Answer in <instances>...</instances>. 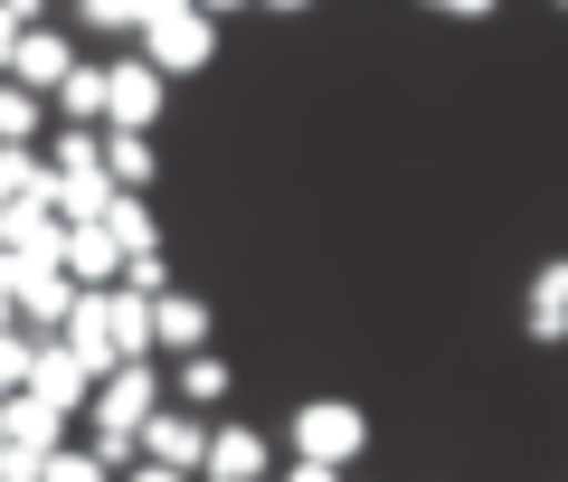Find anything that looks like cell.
<instances>
[{"mask_svg": "<svg viewBox=\"0 0 568 482\" xmlns=\"http://www.w3.org/2000/svg\"><path fill=\"white\" fill-rule=\"evenodd\" d=\"M162 417V369L152 360H123L114 379H95V463L114 473V463H133L142 425Z\"/></svg>", "mask_w": 568, "mask_h": 482, "instance_id": "obj_1", "label": "cell"}, {"mask_svg": "<svg viewBox=\"0 0 568 482\" xmlns=\"http://www.w3.org/2000/svg\"><path fill=\"white\" fill-rule=\"evenodd\" d=\"M361 444H369V417L351 398L294 407V454H304V463H361Z\"/></svg>", "mask_w": 568, "mask_h": 482, "instance_id": "obj_2", "label": "cell"}, {"mask_svg": "<svg viewBox=\"0 0 568 482\" xmlns=\"http://www.w3.org/2000/svg\"><path fill=\"white\" fill-rule=\"evenodd\" d=\"M0 256L10 265H58L67 256V227H58V208H48V189H29V199L0 208Z\"/></svg>", "mask_w": 568, "mask_h": 482, "instance_id": "obj_3", "label": "cell"}, {"mask_svg": "<svg viewBox=\"0 0 568 482\" xmlns=\"http://www.w3.org/2000/svg\"><path fill=\"white\" fill-rule=\"evenodd\" d=\"M67 350H77L85 379H114V369H123V341H114V284H104V294H77V312H67Z\"/></svg>", "mask_w": 568, "mask_h": 482, "instance_id": "obj_4", "label": "cell"}, {"mask_svg": "<svg viewBox=\"0 0 568 482\" xmlns=\"http://www.w3.org/2000/svg\"><path fill=\"white\" fill-rule=\"evenodd\" d=\"M152 114H162V66L152 58L104 66V123H114V133H152Z\"/></svg>", "mask_w": 568, "mask_h": 482, "instance_id": "obj_5", "label": "cell"}, {"mask_svg": "<svg viewBox=\"0 0 568 482\" xmlns=\"http://www.w3.org/2000/svg\"><path fill=\"white\" fill-rule=\"evenodd\" d=\"M142 58L162 66V76H190V66L219 58V29H209L200 10H181V20H152V29H142Z\"/></svg>", "mask_w": 568, "mask_h": 482, "instance_id": "obj_6", "label": "cell"}, {"mask_svg": "<svg viewBox=\"0 0 568 482\" xmlns=\"http://www.w3.org/2000/svg\"><path fill=\"white\" fill-rule=\"evenodd\" d=\"M77 294L85 284L67 275V265H20V275H10V302H20V321H39V331H67Z\"/></svg>", "mask_w": 568, "mask_h": 482, "instance_id": "obj_7", "label": "cell"}, {"mask_svg": "<svg viewBox=\"0 0 568 482\" xmlns=\"http://www.w3.org/2000/svg\"><path fill=\"white\" fill-rule=\"evenodd\" d=\"M114 199H123V189L104 181V161H85V171H48V208H58V227H104Z\"/></svg>", "mask_w": 568, "mask_h": 482, "instance_id": "obj_8", "label": "cell"}, {"mask_svg": "<svg viewBox=\"0 0 568 482\" xmlns=\"http://www.w3.org/2000/svg\"><path fill=\"white\" fill-rule=\"evenodd\" d=\"M142 463H171V473H200L209 463V425L181 417V407H162V417L142 425Z\"/></svg>", "mask_w": 568, "mask_h": 482, "instance_id": "obj_9", "label": "cell"}, {"mask_svg": "<svg viewBox=\"0 0 568 482\" xmlns=\"http://www.w3.org/2000/svg\"><path fill=\"white\" fill-rule=\"evenodd\" d=\"M29 398H48L58 417H77V407H95V379L77 369V350H67V341H48L39 360H29Z\"/></svg>", "mask_w": 568, "mask_h": 482, "instance_id": "obj_10", "label": "cell"}, {"mask_svg": "<svg viewBox=\"0 0 568 482\" xmlns=\"http://www.w3.org/2000/svg\"><path fill=\"white\" fill-rule=\"evenodd\" d=\"M10 76H20L29 95L48 104V95H58V85H67V76H77V48H67L58 29H29V39H20V58H10Z\"/></svg>", "mask_w": 568, "mask_h": 482, "instance_id": "obj_11", "label": "cell"}, {"mask_svg": "<svg viewBox=\"0 0 568 482\" xmlns=\"http://www.w3.org/2000/svg\"><path fill=\"white\" fill-rule=\"evenodd\" d=\"M530 341H540V350H559L568 341V256H549L540 265V275H530Z\"/></svg>", "mask_w": 568, "mask_h": 482, "instance_id": "obj_12", "label": "cell"}, {"mask_svg": "<svg viewBox=\"0 0 568 482\" xmlns=\"http://www.w3.org/2000/svg\"><path fill=\"white\" fill-rule=\"evenodd\" d=\"M200 482H265V435H256V425H219Z\"/></svg>", "mask_w": 568, "mask_h": 482, "instance_id": "obj_13", "label": "cell"}, {"mask_svg": "<svg viewBox=\"0 0 568 482\" xmlns=\"http://www.w3.org/2000/svg\"><path fill=\"white\" fill-rule=\"evenodd\" d=\"M67 275H77L85 284V294H104V284H123V246L114 237H104V227H67Z\"/></svg>", "mask_w": 568, "mask_h": 482, "instance_id": "obj_14", "label": "cell"}, {"mask_svg": "<svg viewBox=\"0 0 568 482\" xmlns=\"http://www.w3.org/2000/svg\"><path fill=\"white\" fill-rule=\"evenodd\" d=\"M152 341H162V350H181V360H200V350H209V302L162 294V302H152Z\"/></svg>", "mask_w": 568, "mask_h": 482, "instance_id": "obj_15", "label": "cell"}, {"mask_svg": "<svg viewBox=\"0 0 568 482\" xmlns=\"http://www.w3.org/2000/svg\"><path fill=\"white\" fill-rule=\"evenodd\" d=\"M0 425H10V444H39V454H58V407H48V398H29V388H20V398H0Z\"/></svg>", "mask_w": 568, "mask_h": 482, "instance_id": "obj_16", "label": "cell"}, {"mask_svg": "<svg viewBox=\"0 0 568 482\" xmlns=\"http://www.w3.org/2000/svg\"><path fill=\"white\" fill-rule=\"evenodd\" d=\"M104 237H114L123 256H162V227H152V208H142L133 189H123V199L104 208Z\"/></svg>", "mask_w": 568, "mask_h": 482, "instance_id": "obj_17", "label": "cell"}, {"mask_svg": "<svg viewBox=\"0 0 568 482\" xmlns=\"http://www.w3.org/2000/svg\"><path fill=\"white\" fill-rule=\"evenodd\" d=\"M104 181L142 199V181H152V133H114V142H104Z\"/></svg>", "mask_w": 568, "mask_h": 482, "instance_id": "obj_18", "label": "cell"}, {"mask_svg": "<svg viewBox=\"0 0 568 482\" xmlns=\"http://www.w3.org/2000/svg\"><path fill=\"white\" fill-rule=\"evenodd\" d=\"M29 189H48V161L29 152V142H0V208L29 199Z\"/></svg>", "mask_w": 568, "mask_h": 482, "instance_id": "obj_19", "label": "cell"}, {"mask_svg": "<svg viewBox=\"0 0 568 482\" xmlns=\"http://www.w3.org/2000/svg\"><path fill=\"white\" fill-rule=\"evenodd\" d=\"M39 114H48V104L29 95L20 76H0V142H29V133H39Z\"/></svg>", "mask_w": 568, "mask_h": 482, "instance_id": "obj_20", "label": "cell"}, {"mask_svg": "<svg viewBox=\"0 0 568 482\" xmlns=\"http://www.w3.org/2000/svg\"><path fill=\"white\" fill-rule=\"evenodd\" d=\"M114 341H123V360H142V350H152V302L123 294V284H114Z\"/></svg>", "mask_w": 568, "mask_h": 482, "instance_id": "obj_21", "label": "cell"}, {"mask_svg": "<svg viewBox=\"0 0 568 482\" xmlns=\"http://www.w3.org/2000/svg\"><path fill=\"white\" fill-rule=\"evenodd\" d=\"M58 114H67V123H95V114H104V66H77V76L58 85Z\"/></svg>", "mask_w": 568, "mask_h": 482, "instance_id": "obj_22", "label": "cell"}, {"mask_svg": "<svg viewBox=\"0 0 568 482\" xmlns=\"http://www.w3.org/2000/svg\"><path fill=\"white\" fill-rule=\"evenodd\" d=\"M181 398H190V407H219V398H227V360H219V350L181 360Z\"/></svg>", "mask_w": 568, "mask_h": 482, "instance_id": "obj_23", "label": "cell"}, {"mask_svg": "<svg viewBox=\"0 0 568 482\" xmlns=\"http://www.w3.org/2000/svg\"><path fill=\"white\" fill-rule=\"evenodd\" d=\"M29 360H39V341L10 321V331H0V398H20V388H29Z\"/></svg>", "mask_w": 568, "mask_h": 482, "instance_id": "obj_24", "label": "cell"}, {"mask_svg": "<svg viewBox=\"0 0 568 482\" xmlns=\"http://www.w3.org/2000/svg\"><path fill=\"white\" fill-rule=\"evenodd\" d=\"M39 10L48 0H0V76H10V58H20V39L39 29Z\"/></svg>", "mask_w": 568, "mask_h": 482, "instance_id": "obj_25", "label": "cell"}, {"mask_svg": "<svg viewBox=\"0 0 568 482\" xmlns=\"http://www.w3.org/2000/svg\"><path fill=\"white\" fill-rule=\"evenodd\" d=\"M123 294L162 302V294H171V265H162V256H123Z\"/></svg>", "mask_w": 568, "mask_h": 482, "instance_id": "obj_26", "label": "cell"}, {"mask_svg": "<svg viewBox=\"0 0 568 482\" xmlns=\"http://www.w3.org/2000/svg\"><path fill=\"white\" fill-rule=\"evenodd\" d=\"M77 29H142L133 0H77Z\"/></svg>", "mask_w": 568, "mask_h": 482, "instance_id": "obj_27", "label": "cell"}, {"mask_svg": "<svg viewBox=\"0 0 568 482\" xmlns=\"http://www.w3.org/2000/svg\"><path fill=\"white\" fill-rule=\"evenodd\" d=\"M0 482H48V454L39 444H0Z\"/></svg>", "mask_w": 568, "mask_h": 482, "instance_id": "obj_28", "label": "cell"}, {"mask_svg": "<svg viewBox=\"0 0 568 482\" xmlns=\"http://www.w3.org/2000/svg\"><path fill=\"white\" fill-rule=\"evenodd\" d=\"M48 482H114V473H104L95 454H67V444H58V454H48Z\"/></svg>", "mask_w": 568, "mask_h": 482, "instance_id": "obj_29", "label": "cell"}, {"mask_svg": "<svg viewBox=\"0 0 568 482\" xmlns=\"http://www.w3.org/2000/svg\"><path fill=\"white\" fill-rule=\"evenodd\" d=\"M426 10H446V20H493V0H426Z\"/></svg>", "mask_w": 568, "mask_h": 482, "instance_id": "obj_30", "label": "cell"}, {"mask_svg": "<svg viewBox=\"0 0 568 482\" xmlns=\"http://www.w3.org/2000/svg\"><path fill=\"white\" fill-rule=\"evenodd\" d=\"M284 482H342V463H304V454H294V473H284Z\"/></svg>", "mask_w": 568, "mask_h": 482, "instance_id": "obj_31", "label": "cell"}, {"mask_svg": "<svg viewBox=\"0 0 568 482\" xmlns=\"http://www.w3.org/2000/svg\"><path fill=\"white\" fill-rule=\"evenodd\" d=\"M123 482H200V473H171V463H133Z\"/></svg>", "mask_w": 568, "mask_h": 482, "instance_id": "obj_32", "label": "cell"}, {"mask_svg": "<svg viewBox=\"0 0 568 482\" xmlns=\"http://www.w3.org/2000/svg\"><path fill=\"white\" fill-rule=\"evenodd\" d=\"M133 10H142V29H152V20H181L190 0H133Z\"/></svg>", "mask_w": 568, "mask_h": 482, "instance_id": "obj_33", "label": "cell"}, {"mask_svg": "<svg viewBox=\"0 0 568 482\" xmlns=\"http://www.w3.org/2000/svg\"><path fill=\"white\" fill-rule=\"evenodd\" d=\"M190 10H200V20H219V10H246V0H190Z\"/></svg>", "mask_w": 568, "mask_h": 482, "instance_id": "obj_34", "label": "cell"}, {"mask_svg": "<svg viewBox=\"0 0 568 482\" xmlns=\"http://www.w3.org/2000/svg\"><path fill=\"white\" fill-rule=\"evenodd\" d=\"M10 321H20V302H10V284H0V331H10Z\"/></svg>", "mask_w": 568, "mask_h": 482, "instance_id": "obj_35", "label": "cell"}, {"mask_svg": "<svg viewBox=\"0 0 568 482\" xmlns=\"http://www.w3.org/2000/svg\"><path fill=\"white\" fill-rule=\"evenodd\" d=\"M275 10H313V0H275Z\"/></svg>", "mask_w": 568, "mask_h": 482, "instance_id": "obj_36", "label": "cell"}, {"mask_svg": "<svg viewBox=\"0 0 568 482\" xmlns=\"http://www.w3.org/2000/svg\"><path fill=\"white\" fill-rule=\"evenodd\" d=\"M10 275H20V265H10V256H0V284H10Z\"/></svg>", "mask_w": 568, "mask_h": 482, "instance_id": "obj_37", "label": "cell"}, {"mask_svg": "<svg viewBox=\"0 0 568 482\" xmlns=\"http://www.w3.org/2000/svg\"><path fill=\"white\" fill-rule=\"evenodd\" d=\"M0 444H10V425H0Z\"/></svg>", "mask_w": 568, "mask_h": 482, "instance_id": "obj_38", "label": "cell"}, {"mask_svg": "<svg viewBox=\"0 0 568 482\" xmlns=\"http://www.w3.org/2000/svg\"><path fill=\"white\" fill-rule=\"evenodd\" d=\"M559 10H568V0H559Z\"/></svg>", "mask_w": 568, "mask_h": 482, "instance_id": "obj_39", "label": "cell"}]
</instances>
